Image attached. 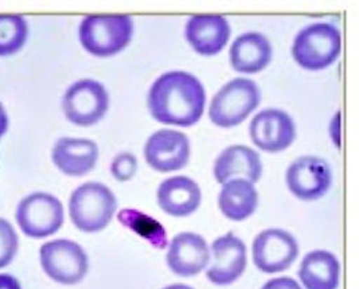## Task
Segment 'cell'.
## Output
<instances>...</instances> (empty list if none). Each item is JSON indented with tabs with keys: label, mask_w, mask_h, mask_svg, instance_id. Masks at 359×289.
<instances>
[{
	"label": "cell",
	"mask_w": 359,
	"mask_h": 289,
	"mask_svg": "<svg viewBox=\"0 0 359 289\" xmlns=\"http://www.w3.org/2000/svg\"><path fill=\"white\" fill-rule=\"evenodd\" d=\"M206 93L201 81L186 72H170L155 81L148 93L151 116L178 127L196 124L205 111Z\"/></svg>",
	"instance_id": "obj_1"
},
{
	"label": "cell",
	"mask_w": 359,
	"mask_h": 289,
	"mask_svg": "<svg viewBox=\"0 0 359 289\" xmlns=\"http://www.w3.org/2000/svg\"><path fill=\"white\" fill-rule=\"evenodd\" d=\"M117 199L109 187L88 182L77 187L69 198V215L82 233H98L111 224Z\"/></svg>",
	"instance_id": "obj_2"
},
{
	"label": "cell",
	"mask_w": 359,
	"mask_h": 289,
	"mask_svg": "<svg viewBox=\"0 0 359 289\" xmlns=\"http://www.w3.org/2000/svg\"><path fill=\"white\" fill-rule=\"evenodd\" d=\"M133 34L128 15H89L82 19L79 36L82 48L96 57H111L127 48Z\"/></svg>",
	"instance_id": "obj_3"
},
{
	"label": "cell",
	"mask_w": 359,
	"mask_h": 289,
	"mask_svg": "<svg viewBox=\"0 0 359 289\" xmlns=\"http://www.w3.org/2000/svg\"><path fill=\"white\" fill-rule=\"evenodd\" d=\"M342 50L339 30L330 23H313L294 38V61L307 70H322L334 64Z\"/></svg>",
	"instance_id": "obj_4"
},
{
	"label": "cell",
	"mask_w": 359,
	"mask_h": 289,
	"mask_svg": "<svg viewBox=\"0 0 359 289\" xmlns=\"http://www.w3.org/2000/svg\"><path fill=\"white\" fill-rule=\"evenodd\" d=\"M15 220L22 233L34 240L55 234L65 222L62 202L53 194H29L18 203Z\"/></svg>",
	"instance_id": "obj_5"
},
{
	"label": "cell",
	"mask_w": 359,
	"mask_h": 289,
	"mask_svg": "<svg viewBox=\"0 0 359 289\" xmlns=\"http://www.w3.org/2000/svg\"><path fill=\"white\" fill-rule=\"evenodd\" d=\"M260 104V89L256 82L236 79L212 97L209 116L212 124L230 128L241 124Z\"/></svg>",
	"instance_id": "obj_6"
},
{
	"label": "cell",
	"mask_w": 359,
	"mask_h": 289,
	"mask_svg": "<svg viewBox=\"0 0 359 289\" xmlns=\"http://www.w3.org/2000/svg\"><path fill=\"white\" fill-rule=\"evenodd\" d=\"M42 271L61 285L81 283L89 271V257L80 243L72 240H53L39 249Z\"/></svg>",
	"instance_id": "obj_7"
},
{
	"label": "cell",
	"mask_w": 359,
	"mask_h": 289,
	"mask_svg": "<svg viewBox=\"0 0 359 289\" xmlns=\"http://www.w3.org/2000/svg\"><path fill=\"white\" fill-rule=\"evenodd\" d=\"M109 108V95L102 83L80 80L67 88L62 98L65 117L74 126L90 127L97 124Z\"/></svg>",
	"instance_id": "obj_8"
},
{
	"label": "cell",
	"mask_w": 359,
	"mask_h": 289,
	"mask_svg": "<svg viewBox=\"0 0 359 289\" xmlns=\"http://www.w3.org/2000/svg\"><path fill=\"white\" fill-rule=\"evenodd\" d=\"M252 256L262 274H280L292 267L299 256V243L287 230L266 229L255 238Z\"/></svg>",
	"instance_id": "obj_9"
},
{
	"label": "cell",
	"mask_w": 359,
	"mask_h": 289,
	"mask_svg": "<svg viewBox=\"0 0 359 289\" xmlns=\"http://www.w3.org/2000/svg\"><path fill=\"white\" fill-rule=\"evenodd\" d=\"M209 264L206 277L214 285L226 287L236 283L245 272L248 264L245 242L234 233L217 238L210 248Z\"/></svg>",
	"instance_id": "obj_10"
},
{
	"label": "cell",
	"mask_w": 359,
	"mask_h": 289,
	"mask_svg": "<svg viewBox=\"0 0 359 289\" xmlns=\"http://www.w3.org/2000/svg\"><path fill=\"white\" fill-rule=\"evenodd\" d=\"M285 180L297 199L316 201L330 190L332 174L322 158L302 156L288 167Z\"/></svg>",
	"instance_id": "obj_11"
},
{
	"label": "cell",
	"mask_w": 359,
	"mask_h": 289,
	"mask_svg": "<svg viewBox=\"0 0 359 289\" xmlns=\"http://www.w3.org/2000/svg\"><path fill=\"white\" fill-rule=\"evenodd\" d=\"M144 156L148 164L159 173L177 171L189 163L190 142L182 132L161 129L148 137Z\"/></svg>",
	"instance_id": "obj_12"
},
{
	"label": "cell",
	"mask_w": 359,
	"mask_h": 289,
	"mask_svg": "<svg viewBox=\"0 0 359 289\" xmlns=\"http://www.w3.org/2000/svg\"><path fill=\"white\" fill-rule=\"evenodd\" d=\"M250 139L265 152H280L294 143L296 128L288 113L265 109L255 116L249 126Z\"/></svg>",
	"instance_id": "obj_13"
},
{
	"label": "cell",
	"mask_w": 359,
	"mask_h": 289,
	"mask_svg": "<svg viewBox=\"0 0 359 289\" xmlns=\"http://www.w3.org/2000/svg\"><path fill=\"white\" fill-rule=\"evenodd\" d=\"M167 265L180 277H194L210 262V248L206 240L191 231H184L168 242Z\"/></svg>",
	"instance_id": "obj_14"
},
{
	"label": "cell",
	"mask_w": 359,
	"mask_h": 289,
	"mask_svg": "<svg viewBox=\"0 0 359 289\" xmlns=\"http://www.w3.org/2000/svg\"><path fill=\"white\" fill-rule=\"evenodd\" d=\"M231 29L222 15H194L187 20L184 35L201 55H215L228 45Z\"/></svg>",
	"instance_id": "obj_15"
},
{
	"label": "cell",
	"mask_w": 359,
	"mask_h": 289,
	"mask_svg": "<svg viewBox=\"0 0 359 289\" xmlns=\"http://www.w3.org/2000/svg\"><path fill=\"white\" fill-rule=\"evenodd\" d=\"M54 166L67 177H83L98 161V147L93 140L62 137L53 148Z\"/></svg>",
	"instance_id": "obj_16"
},
{
	"label": "cell",
	"mask_w": 359,
	"mask_h": 289,
	"mask_svg": "<svg viewBox=\"0 0 359 289\" xmlns=\"http://www.w3.org/2000/svg\"><path fill=\"white\" fill-rule=\"evenodd\" d=\"M262 174L260 155L246 145L228 147L214 163V177L221 184L233 179H244L255 184Z\"/></svg>",
	"instance_id": "obj_17"
},
{
	"label": "cell",
	"mask_w": 359,
	"mask_h": 289,
	"mask_svg": "<svg viewBox=\"0 0 359 289\" xmlns=\"http://www.w3.org/2000/svg\"><path fill=\"white\" fill-rule=\"evenodd\" d=\"M158 205L171 217H189L199 209L202 193L190 177H172L163 180L158 189Z\"/></svg>",
	"instance_id": "obj_18"
},
{
	"label": "cell",
	"mask_w": 359,
	"mask_h": 289,
	"mask_svg": "<svg viewBox=\"0 0 359 289\" xmlns=\"http://www.w3.org/2000/svg\"><path fill=\"white\" fill-rule=\"evenodd\" d=\"M229 57L236 72L253 74L269 65L272 60V46L268 38L260 32H246L233 42Z\"/></svg>",
	"instance_id": "obj_19"
},
{
	"label": "cell",
	"mask_w": 359,
	"mask_h": 289,
	"mask_svg": "<svg viewBox=\"0 0 359 289\" xmlns=\"http://www.w3.org/2000/svg\"><path fill=\"white\" fill-rule=\"evenodd\" d=\"M299 278L306 289H338L341 262L331 252L313 250L303 258Z\"/></svg>",
	"instance_id": "obj_20"
},
{
	"label": "cell",
	"mask_w": 359,
	"mask_h": 289,
	"mask_svg": "<svg viewBox=\"0 0 359 289\" xmlns=\"http://www.w3.org/2000/svg\"><path fill=\"white\" fill-rule=\"evenodd\" d=\"M259 206V193L255 184L244 179H233L224 184L218 195L221 213L234 222L248 220Z\"/></svg>",
	"instance_id": "obj_21"
},
{
	"label": "cell",
	"mask_w": 359,
	"mask_h": 289,
	"mask_svg": "<svg viewBox=\"0 0 359 289\" xmlns=\"http://www.w3.org/2000/svg\"><path fill=\"white\" fill-rule=\"evenodd\" d=\"M117 220L121 225L142 237L151 246L159 250H163L168 246L167 231L164 226L148 214L136 209H123L118 211Z\"/></svg>",
	"instance_id": "obj_22"
},
{
	"label": "cell",
	"mask_w": 359,
	"mask_h": 289,
	"mask_svg": "<svg viewBox=\"0 0 359 289\" xmlns=\"http://www.w3.org/2000/svg\"><path fill=\"white\" fill-rule=\"evenodd\" d=\"M29 25L22 15H0V57H8L25 46Z\"/></svg>",
	"instance_id": "obj_23"
},
{
	"label": "cell",
	"mask_w": 359,
	"mask_h": 289,
	"mask_svg": "<svg viewBox=\"0 0 359 289\" xmlns=\"http://www.w3.org/2000/svg\"><path fill=\"white\" fill-rule=\"evenodd\" d=\"M19 237L17 230L6 218H0V269L8 267L17 256Z\"/></svg>",
	"instance_id": "obj_24"
},
{
	"label": "cell",
	"mask_w": 359,
	"mask_h": 289,
	"mask_svg": "<svg viewBox=\"0 0 359 289\" xmlns=\"http://www.w3.org/2000/svg\"><path fill=\"white\" fill-rule=\"evenodd\" d=\"M137 171V159L128 152L120 154L111 164V173L117 180L127 182L135 177Z\"/></svg>",
	"instance_id": "obj_25"
},
{
	"label": "cell",
	"mask_w": 359,
	"mask_h": 289,
	"mask_svg": "<svg viewBox=\"0 0 359 289\" xmlns=\"http://www.w3.org/2000/svg\"><path fill=\"white\" fill-rule=\"evenodd\" d=\"M262 289H303L297 281L291 277H276L266 281Z\"/></svg>",
	"instance_id": "obj_26"
},
{
	"label": "cell",
	"mask_w": 359,
	"mask_h": 289,
	"mask_svg": "<svg viewBox=\"0 0 359 289\" xmlns=\"http://www.w3.org/2000/svg\"><path fill=\"white\" fill-rule=\"evenodd\" d=\"M330 133L332 137V142L337 147H341V112L337 113L331 121Z\"/></svg>",
	"instance_id": "obj_27"
},
{
	"label": "cell",
	"mask_w": 359,
	"mask_h": 289,
	"mask_svg": "<svg viewBox=\"0 0 359 289\" xmlns=\"http://www.w3.org/2000/svg\"><path fill=\"white\" fill-rule=\"evenodd\" d=\"M0 289H22V284L13 274H0Z\"/></svg>",
	"instance_id": "obj_28"
},
{
	"label": "cell",
	"mask_w": 359,
	"mask_h": 289,
	"mask_svg": "<svg viewBox=\"0 0 359 289\" xmlns=\"http://www.w3.org/2000/svg\"><path fill=\"white\" fill-rule=\"evenodd\" d=\"M8 124H10V120H8V114L6 112L4 107L1 105L0 102V139L7 133L8 130Z\"/></svg>",
	"instance_id": "obj_29"
},
{
	"label": "cell",
	"mask_w": 359,
	"mask_h": 289,
	"mask_svg": "<svg viewBox=\"0 0 359 289\" xmlns=\"http://www.w3.org/2000/svg\"><path fill=\"white\" fill-rule=\"evenodd\" d=\"M163 289H194L191 288L190 285H186V284H171V285H167Z\"/></svg>",
	"instance_id": "obj_30"
}]
</instances>
